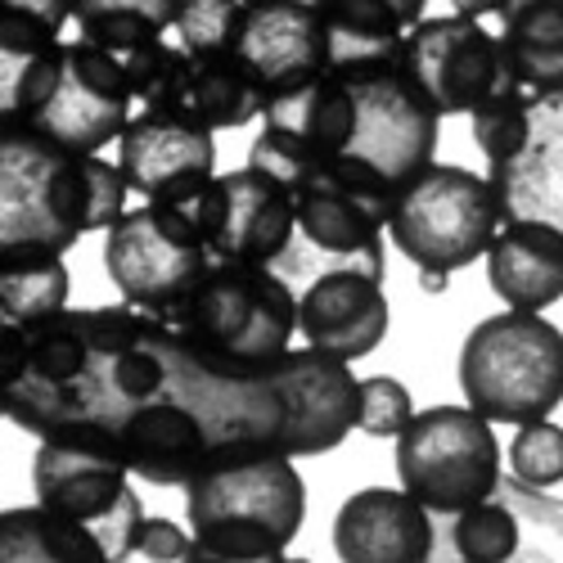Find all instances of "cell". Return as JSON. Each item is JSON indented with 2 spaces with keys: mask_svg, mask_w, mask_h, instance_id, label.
Wrapping results in <instances>:
<instances>
[{
  "mask_svg": "<svg viewBox=\"0 0 563 563\" xmlns=\"http://www.w3.org/2000/svg\"><path fill=\"white\" fill-rule=\"evenodd\" d=\"M500 221L505 212L487 176L455 163H429L415 180L401 185L388 217V240L419 271L451 275L487 257Z\"/></svg>",
  "mask_w": 563,
  "mask_h": 563,
  "instance_id": "7",
  "label": "cell"
},
{
  "mask_svg": "<svg viewBox=\"0 0 563 563\" xmlns=\"http://www.w3.org/2000/svg\"><path fill=\"white\" fill-rule=\"evenodd\" d=\"M424 5L429 0H316L330 23L334 64L401 59L410 27L424 23Z\"/></svg>",
  "mask_w": 563,
  "mask_h": 563,
  "instance_id": "19",
  "label": "cell"
},
{
  "mask_svg": "<svg viewBox=\"0 0 563 563\" xmlns=\"http://www.w3.org/2000/svg\"><path fill=\"white\" fill-rule=\"evenodd\" d=\"M244 0H180L176 36L190 55H230L234 19Z\"/></svg>",
  "mask_w": 563,
  "mask_h": 563,
  "instance_id": "28",
  "label": "cell"
},
{
  "mask_svg": "<svg viewBox=\"0 0 563 563\" xmlns=\"http://www.w3.org/2000/svg\"><path fill=\"white\" fill-rule=\"evenodd\" d=\"M500 496L509 500V509L519 514V528H523V541L537 537L541 545V559H563V500L545 496L541 487H528L519 478H505L500 483ZM523 550V545H519Z\"/></svg>",
  "mask_w": 563,
  "mask_h": 563,
  "instance_id": "29",
  "label": "cell"
},
{
  "mask_svg": "<svg viewBox=\"0 0 563 563\" xmlns=\"http://www.w3.org/2000/svg\"><path fill=\"white\" fill-rule=\"evenodd\" d=\"M271 369L289 406V429L279 442L285 455H324L347 442L352 429H361V379L343 356H330L320 347H289L271 361Z\"/></svg>",
  "mask_w": 563,
  "mask_h": 563,
  "instance_id": "14",
  "label": "cell"
},
{
  "mask_svg": "<svg viewBox=\"0 0 563 563\" xmlns=\"http://www.w3.org/2000/svg\"><path fill=\"white\" fill-rule=\"evenodd\" d=\"M433 541V509L406 487H365L334 514V554L343 563H424Z\"/></svg>",
  "mask_w": 563,
  "mask_h": 563,
  "instance_id": "17",
  "label": "cell"
},
{
  "mask_svg": "<svg viewBox=\"0 0 563 563\" xmlns=\"http://www.w3.org/2000/svg\"><path fill=\"white\" fill-rule=\"evenodd\" d=\"M118 163L150 203H195L217 176V131L172 109H140L118 140Z\"/></svg>",
  "mask_w": 563,
  "mask_h": 563,
  "instance_id": "13",
  "label": "cell"
},
{
  "mask_svg": "<svg viewBox=\"0 0 563 563\" xmlns=\"http://www.w3.org/2000/svg\"><path fill=\"white\" fill-rule=\"evenodd\" d=\"M528 100H532V90L519 86L514 77H505V86L496 90V96L468 113V118H474V122H468V126H474V145L483 150L487 163H496V158H505V154H514L523 145Z\"/></svg>",
  "mask_w": 563,
  "mask_h": 563,
  "instance_id": "26",
  "label": "cell"
},
{
  "mask_svg": "<svg viewBox=\"0 0 563 563\" xmlns=\"http://www.w3.org/2000/svg\"><path fill=\"white\" fill-rule=\"evenodd\" d=\"M208 249L221 262H249L279 271L298 240V203L285 180H275L262 167H240L212 176L208 190L190 203Z\"/></svg>",
  "mask_w": 563,
  "mask_h": 563,
  "instance_id": "10",
  "label": "cell"
},
{
  "mask_svg": "<svg viewBox=\"0 0 563 563\" xmlns=\"http://www.w3.org/2000/svg\"><path fill=\"white\" fill-rule=\"evenodd\" d=\"M163 320L221 365H266L298 334V294L271 266L217 257Z\"/></svg>",
  "mask_w": 563,
  "mask_h": 563,
  "instance_id": "4",
  "label": "cell"
},
{
  "mask_svg": "<svg viewBox=\"0 0 563 563\" xmlns=\"http://www.w3.org/2000/svg\"><path fill=\"white\" fill-rule=\"evenodd\" d=\"M126 190L122 163L77 154L14 109L0 113V249L68 253L81 234L109 230L126 212Z\"/></svg>",
  "mask_w": 563,
  "mask_h": 563,
  "instance_id": "1",
  "label": "cell"
},
{
  "mask_svg": "<svg viewBox=\"0 0 563 563\" xmlns=\"http://www.w3.org/2000/svg\"><path fill=\"white\" fill-rule=\"evenodd\" d=\"M487 279L505 307H554L563 298V230L545 221H505L487 249Z\"/></svg>",
  "mask_w": 563,
  "mask_h": 563,
  "instance_id": "18",
  "label": "cell"
},
{
  "mask_svg": "<svg viewBox=\"0 0 563 563\" xmlns=\"http://www.w3.org/2000/svg\"><path fill=\"white\" fill-rule=\"evenodd\" d=\"M505 221H545L563 230V86L532 90L523 145L487 163Z\"/></svg>",
  "mask_w": 563,
  "mask_h": 563,
  "instance_id": "15",
  "label": "cell"
},
{
  "mask_svg": "<svg viewBox=\"0 0 563 563\" xmlns=\"http://www.w3.org/2000/svg\"><path fill=\"white\" fill-rule=\"evenodd\" d=\"M460 393L492 424H532L563 401V330L541 311L509 307L468 330Z\"/></svg>",
  "mask_w": 563,
  "mask_h": 563,
  "instance_id": "5",
  "label": "cell"
},
{
  "mask_svg": "<svg viewBox=\"0 0 563 563\" xmlns=\"http://www.w3.org/2000/svg\"><path fill=\"white\" fill-rule=\"evenodd\" d=\"M509 474L541 492H554L563 483V429L550 424V415L519 424L509 442Z\"/></svg>",
  "mask_w": 563,
  "mask_h": 563,
  "instance_id": "27",
  "label": "cell"
},
{
  "mask_svg": "<svg viewBox=\"0 0 563 563\" xmlns=\"http://www.w3.org/2000/svg\"><path fill=\"white\" fill-rule=\"evenodd\" d=\"M32 487L41 505H51L96 532L109 550V563L135 554V537L145 528V505L131 492V464L104 429L73 424L45 433L32 455Z\"/></svg>",
  "mask_w": 563,
  "mask_h": 563,
  "instance_id": "6",
  "label": "cell"
},
{
  "mask_svg": "<svg viewBox=\"0 0 563 563\" xmlns=\"http://www.w3.org/2000/svg\"><path fill=\"white\" fill-rule=\"evenodd\" d=\"M446 271H419V285H424L429 294H446Z\"/></svg>",
  "mask_w": 563,
  "mask_h": 563,
  "instance_id": "33",
  "label": "cell"
},
{
  "mask_svg": "<svg viewBox=\"0 0 563 563\" xmlns=\"http://www.w3.org/2000/svg\"><path fill=\"white\" fill-rule=\"evenodd\" d=\"M190 563H275L307 523V483L294 455H230L185 483Z\"/></svg>",
  "mask_w": 563,
  "mask_h": 563,
  "instance_id": "2",
  "label": "cell"
},
{
  "mask_svg": "<svg viewBox=\"0 0 563 563\" xmlns=\"http://www.w3.org/2000/svg\"><path fill=\"white\" fill-rule=\"evenodd\" d=\"M298 334L307 339V347H320L343 361L369 356L388 334L384 279L356 266L320 271L298 294Z\"/></svg>",
  "mask_w": 563,
  "mask_h": 563,
  "instance_id": "16",
  "label": "cell"
},
{
  "mask_svg": "<svg viewBox=\"0 0 563 563\" xmlns=\"http://www.w3.org/2000/svg\"><path fill=\"white\" fill-rule=\"evenodd\" d=\"M208 234L190 203H150L122 212L104 230V271L122 302L145 311H172L195 279L212 266Z\"/></svg>",
  "mask_w": 563,
  "mask_h": 563,
  "instance_id": "9",
  "label": "cell"
},
{
  "mask_svg": "<svg viewBox=\"0 0 563 563\" xmlns=\"http://www.w3.org/2000/svg\"><path fill=\"white\" fill-rule=\"evenodd\" d=\"M401 73L442 118L474 113L509 77L500 59V36H492L468 14H438L415 23L401 51Z\"/></svg>",
  "mask_w": 563,
  "mask_h": 563,
  "instance_id": "11",
  "label": "cell"
},
{
  "mask_svg": "<svg viewBox=\"0 0 563 563\" xmlns=\"http://www.w3.org/2000/svg\"><path fill=\"white\" fill-rule=\"evenodd\" d=\"M451 545L460 559L468 563H505V559H519L523 545V528H519V514L509 509V500L492 496L460 509L451 519Z\"/></svg>",
  "mask_w": 563,
  "mask_h": 563,
  "instance_id": "24",
  "label": "cell"
},
{
  "mask_svg": "<svg viewBox=\"0 0 563 563\" xmlns=\"http://www.w3.org/2000/svg\"><path fill=\"white\" fill-rule=\"evenodd\" d=\"M135 104L126 64L96 41H59L27 59L10 81V104L32 131L77 154H100L122 140Z\"/></svg>",
  "mask_w": 563,
  "mask_h": 563,
  "instance_id": "3",
  "label": "cell"
},
{
  "mask_svg": "<svg viewBox=\"0 0 563 563\" xmlns=\"http://www.w3.org/2000/svg\"><path fill=\"white\" fill-rule=\"evenodd\" d=\"M5 563H109L104 541L51 505H14L0 519Z\"/></svg>",
  "mask_w": 563,
  "mask_h": 563,
  "instance_id": "21",
  "label": "cell"
},
{
  "mask_svg": "<svg viewBox=\"0 0 563 563\" xmlns=\"http://www.w3.org/2000/svg\"><path fill=\"white\" fill-rule=\"evenodd\" d=\"M397 478L442 519L500 492V446L492 419L474 406L419 410L397 433Z\"/></svg>",
  "mask_w": 563,
  "mask_h": 563,
  "instance_id": "8",
  "label": "cell"
},
{
  "mask_svg": "<svg viewBox=\"0 0 563 563\" xmlns=\"http://www.w3.org/2000/svg\"><path fill=\"white\" fill-rule=\"evenodd\" d=\"M68 266L55 249H0V316L5 324H32L68 307Z\"/></svg>",
  "mask_w": 563,
  "mask_h": 563,
  "instance_id": "22",
  "label": "cell"
},
{
  "mask_svg": "<svg viewBox=\"0 0 563 563\" xmlns=\"http://www.w3.org/2000/svg\"><path fill=\"white\" fill-rule=\"evenodd\" d=\"M455 14H468V19H492V14H505L514 0H451Z\"/></svg>",
  "mask_w": 563,
  "mask_h": 563,
  "instance_id": "32",
  "label": "cell"
},
{
  "mask_svg": "<svg viewBox=\"0 0 563 563\" xmlns=\"http://www.w3.org/2000/svg\"><path fill=\"white\" fill-rule=\"evenodd\" d=\"M68 19L73 0H0V51H5V59L27 64L59 45Z\"/></svg>",
  "mask_w": 563,
  "mask_h": 563,
  "instance_id": "25",
  "label": "cell"
},
{
  "mask_svg": "<svg viewBox=\"0 0 563 563\" xmlns=\"http://www.w3.org/2000/svg\"><path fill=\"white\" fill-rule=\"evenodd\" d=\"M415 419V397L393 374L361 379V433L369 438H397Z\"/></svg>",
  "mask_w": 563,
  "mask_h": 563,
  "instance_id": "30",
  "label": "cell"
},
{
  "mask_svg": "<svg viewBox=\"0 0 563 563\" xmlns=\"http://www.w3.org/2000/svg\"><path fill=\"white\" fill-rule=\"evenodd\" d=\"M180 0H73V19L86 41L104 45L118 59L145 51L176 27Z\"/></svg>",
  "mask_w": 563,
  "mask_h": 563,
  "instance_id": "23",
  "label": "cell"
},
{
  "mask_svg": "<svg viewBox=\"0 0 563 563\" xmlns=\"http://www.w3.org/2000/svg\"><path fill=\"white\" fill-rule=\"evenodd\" d=\"M505 73L528 90L563 86V0H514L500 14Z\"/></svg>",
  "mask_w": 563,
  "mask_h": 563,
  "instance_id": "20",
  "label": "cell"
},
{
  "mask_svg": "<svg viewBox=\"0 0 563 563\" xmlns=\"http://www.w3.org/2000/svg\"><path fill=\"white\" fill-rule=\"evenodd\" d=\"M230 55L275 96L316 81L334 68L330 23L316 10V0H244L234 19Z\"/></svg>",
  "mask_w": 563,
  "mask_h": 563,
  "instance_id": "12",
  "label": "cell"
},
{
  "mask_svg": "<svg viewBox=\"0 0 563 563\" xmlns=\"http://www.w3.org/2000/svg\"><path fill=\"white\" fill-rule=\"evenodd\" d=\"M135 554L140 559H163V563H176V559H190L195 554V532L185 537L172 519H145L135 537Z\"/></svg>",
  "mask_w": 563,
  "mask_h": 563,
  "instance_id": "31",
  "label": "cell"
}]
</instances>
